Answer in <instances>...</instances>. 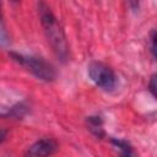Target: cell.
I'll use <instances>...</instances> for the list:
<instances>
[{
    "label": "cell",
    "mask_w": 157,
    "mask_h": 157,
    "mask_svg": "<svg viewBox=\"0 0 157 157\" xmlns=\"http://www.w3.org/2000/svg\"><path fill=\"white\" fill-rule=\"evenodd\" d=\"M39 13H40V22L43 26V31L48 43L53 48L56 56L60 60L65 61L69 55V47L61 26L59 25L56 17L52 13L50 9L43 2L39 4Z\"/></svg>",
    "instance_id": "1"
},
{
    "label": "cell",
    "mask_w": 157,
    "mask_h": 157,
    "mask_svg": "<svg viewBox=\"0 0 157 157\" xmlns=\"http://www.w3.org/2000/svg\"><path fill=\"white\" fill-rule=\"evenodd\" d=\"M11 56L13 58L15 61L25 66L28 71H31L34 76H37L40 80L44 81H53L56 76L54 67L43 60L42 58H36V56H27V55H21L16 53H11Z\"/></svg>",
    "instance_id": "2"
},
{
    "label": "cell",
    "mask_w": 157,
    "mask_h": 157,
    "mask_svg": "<svg viewBox=\"0 0 157 157\" xmlns=\"http://www.w3.org/2000/svg\"><path fill=\"white\" fill-rule=\"evenodd\" d=\"M88 76L98 87L104 91H112L117 86V76L114 71L103 63L92 61L88 65Z\"/></svg>",
    "instance_id": "3"
},
{
    "label": "cell",
    "mask_w": 157,
    "mask_h": 157,
    "mask_svg": "<svg viewBox=\"0 0 157 157\" xmlns=\"http://www.w3.org/2000/svg\"><path fill=\"white\" fill-rule=\"evenodd\" d=\"M58 150V142L53 139H42L34 142L23 157H49Z\"/></svg>",
    "instance_id": "4"
},
{
    "label": "cell",
    "mask_w": 157,
    "mask_h": 157,
    "mask_svg": "<svg viewBox=\"0 0 157 157\" xmlns=\"http://www.w3.org/2000/svg\"><path fill=\"white\" fill-rule=\"evenodd\" d=\"M87 126L90 131L96 135L97 137H103L104 131H103V121L99 117H88L87 118Z\"/></svg>",
    "instance_id": "5"
},
{
    "label": "cell",
    "mask_w": 157,
    "mask_h": 157,
    "mask_svg": "<svg viewBox=\"0 0 157 157\" xmlns=\"http://www.w3.org/2000/svg\"><path fill=\"white\" fill-rule=\"evenodd\" d=\"M113 144L115 146H118V148L120 150V156L119 157H139L132 147L126 142V141H123V140H113Z\"/></svg>",
    "instance_id": "6"
},
{
    "label": "cell",
    "mask_w": 157,
    "mask_h": 157,
    "mask_svg": "<svg viewBox=\"0 0 157 157\" xmlns=\"http://www.w3.org/2000/svg\"><path fill=\"white\" fill-rule=\"evenodd\" d=\"M151 52L153 58H156V31L151 32Z\"/></svg>",
    "instance_id": "7"
},
{
    "label": "cell",
    "mask_w": 157,
    "mask_h": 157,
    "mask_svg": "<svg viewBox=\"0 0 157 157\" xmlns=\"http://www.w3.org/2000/svg\"><path fill=\"white\" fill-rule=\"evenodd\" d=\"M148 88H150V92L152 93V96L156 97V75H152L151 81L148 83Z\"/></svg>",
    "instance_id": "8"
},
{
    "label": "cell",
    "mask_w": 157,
    "mask_h": 157,
    "mask_svg": "<svg viewBox=\"0 0 157 157\" xmlns=\"http://www.w3.org/2000/svg\"><path fill=\"white\" fill-rule=\"evenodd\" d=\"M6 137H7V130L0 129V145L6 140Z\"/></svg>",
    "instance_id": "9"
}]
</instances>
